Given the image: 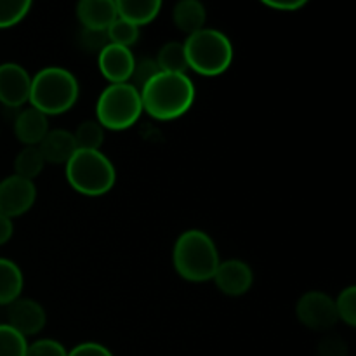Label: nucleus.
Masks as SVG:
<instances>
[{
    "label": "nucleus",
    "mask_w": 356,
    "mask_h": 356,
    "mask_svg": "<svg viewBox=\"0 0 356 356\" xmlns=\"http://www.w3.org/2000/svg\"><path fill=\"white\" fill-rule=\"evenodd\" d=\"M156 65H159L160 72L165 73H186L188 70V59L184 45L181 42H167L162 45L156 54Z\"/></svg>",
    "instance_id": "aec40b11"
},
{
    "label": "nucleus",
    "mask_w": 356,
    "mask_h": 356,
    "mask_svg": "<svg viewBox=\"0 0 356 356\" xmlns=\"http://www.w3.org/2000/svg\"><path fill=\"white\" fill-rule=\"evenodd\" d=\"M7 325L23 337L37 336L47 323L44 306L30 298H17L7 306Z\"/></svg>",
    "instance_id": "1a4fd4ad"
},
{
    "label": "nucleus",
    "mask_w": 356,
    "mask_h": 356,
    "mask_svg": "<svg viewBox=\"0 0 356 356\" xmlns=\"http://www.w3.org/2000/svg\"><path fill=\"white\" fill-rule=\"evenodd\" d=\"M334 305H336V313L337 318L343 323H346L348 327H356V287L350 285V287L343 289L339 292L336 299H334Z\"/></svg>",
    "instance_id": "393cba45"
},
{
    "label": "nucleus",
    "mask_w": 356,
    "mask_h": 356,
    "mask_svg": "<svg viewBox=\"0 0 356 356\" xmlns=\"http://www.w3.org/2000/svg\"><path fill=\"white\" fill-rule=\"evenodd\" d=\"M159 73H160V68L159 65H156L155 59L143 58L139 59V61L136 59V65H134V70H132V75H131V80H129V83L134 86L138 90H141L143 87H145L153 76L159 75Z\"/></svg>",
    "instance_id": "a878e982"
},
{
    "label": "nucleus",
    "mask_w": 356,
    "mask_h": 356,
    "mask_svg": "<svg viewBox=\"0 0 356 356\" xmlns=\"http://www.w3.org/2000/svg\"><path fill=\"white\" fill-rule=\"evenodd\" d=\"M348 344L336 334H327L316 348V356H348Z\"/></svg>",
    "instance_id": "c85d7f7f"
},
{
    "label": "nucleus",
    "mask_w": 356,
    "mask_h": 356,
    "mask_svg": "<svg viewBox=\"0 0 356 356\" xmlns=\"http://www.w3.org/2000/svg\"><path fill=\"white\" fill-rule=\"evenodd\" d=\"M66 179L76 193L83 197H103L117 181L111 160L103 152L76 149L65 165Z\"/></svg>",
    "instance_id": "20e7f679"
},
{
    "label": "nucleus",
    "mask_w": 356,
    "mask_h": 356,
    "mask_svg": "<svg viewBox=\"0 0 356 356\" xmlns=\"http://www.w3.org/2000/svg\"><path fill=\"white\" fill-rule=\"evenodd\" d=\"M263 3L273 10L294 13V10L302 9L306 6V0H263Z\"/></svg>",
    "instance_id": "7c9ffc66"
},
{
    "label": "nucleus",
    "mask_w": 356,
    "mask_h": 356,
    "mask_svg": "<svg viewBox=\"0 0 356 356\" xmlns=\"http://www.w3.org/2000/svg\"><path fill=\"white\" fill-rule=\"evenodd\" d=\"M26 356H68V350L56 339H38L28 344Z\"/></svg>",
    "instance_id": "cd10ccee"
},
{
    "label": "nucleus",
    "mask_w": 356,
    "mask_h": 356,
    "mask_svg": "<svg viewBox=\"0 0 356 356\" xmlns=\"http://www.w3.org/2000/svg\"><path fill=\"white\" fill-rule=\"evenodd\" d=\"M106 33H108V40H110V44L131 49L132 45L138 44L139 37H141V28L134 26V24L117 17V19L111 23V26L106 30Z\"/></svg>",
    "instance_id": "4be33fe9"
},
{
    "label": "nucleus",
    "mask_w": 356,
    "mask_h": 356,
    "mask_svg": "<svg viewBox=\"0 0 356 356\" xmlns=\"http://www.w3.org/2000/svg\"><path fill=\"white\" fill-rule=\"evenodd\" d=\"M37 200V186L33 181L7 176L0 181V214L14 219L26 214Z\"/></svg>",
    "instance_id": "6e6552de"
},
{
    "label": "nucleus",
    "mask_w": 356,
    "mask_h": 356,
    "mask_svg": "<svg viewBox=\"0 0 356 356\" xmlns=\"http://www.w3.org/2000/svg\"><path fill=\"white\" fill-rule=\"evenodd\" d=\"M214 284L219 291L229 298H240L250 291L254 284L252 268L242 259L221 261L214 273Z\"/></svg>",
    "instance_id": "9b49d317"
},
{
    "label": "nucleus",
    "mask_w": 356,
    "mask_h": 356,
    "mask_svg": "<svg viewBox=\"0 0 356 356\" xmlns=\"http://www.w3.org/2000/svg\"><path fill=\"white\" fill-rule=\"evenodd\" d=\"M30 0H0V30L13 28L30 13Z\"/></svg>",
    "instance_id": "5701e85b"
},
{
    "label": "nucleus",
    "mask_w": 356,
    "mask_h": 356,
    "mask_svg": "<svg viewBox=\"0 0 356 356\" xmlns=\"http://www.w3.org/2000/svg\"><path fill=\"white\" fill-rule=\"evenodd\" d=\"M221 257L214 240L202 229H186L177 236L172 249L176 273L191 284H204L214 278Z\"/></svg>",
    "instance_id": "f03ea898"
},
{
    "label": "nucleus",
    "mask_w": 356,
    "mask_h": 356,
    "mask_svg": "<svg viewBox=\"0 0 356 356\" xmlns=\"http://www.w3.org/2000/svg\"><path fill=\"white\" fill-rule=\"evenodd\" d=\"M207 9L198 0H181L172 9V21L188 37L205 28Z\"/></svg>",
    "instance_id": "f3484780"
},
{
    "label": "nucleus",
    "mask_w": 356,
    "mask_h": 356,
    "mask_svg": "<svg viewBox=\"0 0 356 356\" xmlns=\"http://www.w3.org/2000/svg\"><path fill=\"white\" fill-rule=\"evenodd\" d=\"M143 111L156 120L169 122L191 110L197 97L195 83L186 73L160 72L141 90Z\"/></svg>",
    "instance_id": "f257e3e1"
},
{
    "label": "nucleus",
    "mask_w": 356,
    "mask_h": 356,
    "mask_svg": "<svg viewBox=\"0 0 356 356\" xmlns=\"http://www.w3.org/2000/svg\"><path fill=\"white\" fill-rule=\"evenodd\" d=\"M49 129V118L35 108H24L14 118V134L24 146H38Z\"/></svg>",
    "instance_id": "4468645a"
},
{
    "label": "nucleus",
    "mask_w": 356,
    "mask_h": 356,
    "mask_svg": "<svg viewBox=\"0 0 356 356\" xmlns=\"http://www.w3.org/2000/svg\"><path fill=\"white\" fill-rule=\"evenodd\" d=\"M24 289V277L14 261L0 257V306H9L21 298Z\"/></svg>",
    "instance_id": "a211bd4d"
},
{
    "label": "nucleus",
    "mask_w": 356,
    "mask_h": 356,
    "mask_svg": "<svg viewBox=\"0 0 356 356\" xmlns=\"http://www.w3.org/2000/svg\"><path fill=\"white\" fill-rule=\"evenodd\" d=\"M76 148L79 149H92L101 152V146L104 143V129L101 127L97 120H83L73 132Z\"/></svg>",
    "instance_id": "412c9836"
},
{
    "label": "nucleus",
    "mask_w": 356,
    "mask_h": 356,
    "mask_svg": "<svg viewBox=\"0 0 356 356\" xmlns=\"http://www.w3.org/2000/svg\"><path fill=\"white\" fill-rule=\"evenodd\" d=\"M31 76L17 63L0 65V103L6 108H21L30 99Z\"/></svg>",
    "instance_id": "9d476101"
},
{
    "label": "nucleus",
    "mask_w": 356,
    "mask_h": 356,
    "mask_svg": "<svg viewBox=\"0 0 356 356\" xmlns=\"http://www.w3.org/2000/svg\"><path fill=\"white\" fill-rule=\"evenodd\" d=\"M79 44L83 51L97 52V54H99V52L110 44V40H108L106 31L86 30V28H82L79 33Z\"/></svg>",
    "instance_id": "bb28decb"
},
{
    "label": "nucleus",
    "mask_w": 356,
    "mask_h": 356,
    "mask_svg": "<svg viewBox=\"0 0 356 356\" xmlns=\"http://www.w3.org/2000/svg\"><path fill=\"white\" fill-rule=\"evenodd\" d=\"M68 356H113V353L99 343H82L70 350Z\"/></svg>",
    "instance_id": "c756f323"
},
{
    "label": "nucleus",
    "mask_w": 356,
    "mask_h": 356,
    "mask_svg": "<svg viewBox=\"0 0 356 356\" xmlns=\"http://www.w3.org/2000/svg\"><path fill=\"white\" fill-rule=\"evenodd\" d=\"M79 96V80L70 70L63 66H45L31 76L28 103L49 118L72 110Z\"/></svg>",
    "instance_id": "7ed1b4c3"
},
{
    "label": "nucleus",
    "mask_w": 356,
    "mask_h": 356,
    "mask_svg": "<svg viewBox=\"0 0 356 356\" xmlns=\"http://www.w3.org/2000/svg\"><path fill=\"white\" fill-rule=\"evenodd\" d=\"M188 70L204 76H218L228 72L233 63V44L222 31L202 28L183 42Z\"/></svg>",
    "instance_id": "39448f33"
},
{
    "label": "nucleus",
    "mask_w": 356,
    "mask_h": 356,
    "mask_svg": "<svg viewBox=\"0 0 356 356\" xmlns=\"http://www.w3.org/2000/svg\"><path fill=\"white\" fill-rule=\"evenodd\" d=\"M26 337L7 323H0V356H26Z\"/></svg>",
    "instance_id": "b1692460"
},
{
    "label": "nucleus",
    "mask_w": 356,
    "mask_h": 356,
    "mask_svg": "<svg viewBox=\"0 0 356 356\" xmlns=\"http://www.w3.org/2000/svg\"><path fill=\"white\" fill-rule=\"evenodd\" d=\"M44 167L45 160L38 146H24L14 159V174L28 181H33L35 177L40 176Z\"/></svg>",
    "instance_id": "6ab92c4d"
},
{
    "label": "nucleus",
    "mask_w": 356,
    "mask_h": 356,
    "mask_svg": "<svg viewBox=\"0 0 356 356\" xmlns=\"http://www.w3.org/2000/svg\"><path fill=\"white\" fill-rule=\"evenodd\" d=\"M117 16L134 26L141 28L149 24L162 9L160 0H117Z\"/></svg>",
    "instance_id": "dca6fc26"
},
{
    "label": "nucleus",
    "mask_w": 356,
    "mask_h": 356,
    "mask_svg": "<svg viewBox=\"0 0 356 356\" xmlns=\"http://www.w3.org/2000/svg\"><path fill=\"white\" fill-rule=\"evenodd\" d=\"M13 233H14V225H13V219L6 218V216L0 214V245L9 242L13 238Z\"/></svg>",
    "instance_id": "2f4dec72"
},
{
    "label": "nucleus",
    "mask_w": 356,
    "mask_h": 356,
    "mask_svg": "<svg viewBox=\"0 0 356 356\" xmlns=\"http://www.w3.org/2000/svg\"><path fill=\"white\" fill-rule=\"evenodd\" d=\"M143 113L141 94L131 83H110L96 103V120L104 131H125Z\"/></svg>",
    "instance_id": "423d86ee"
},
{
    "label": "nucleus",
    "mask_w": 356,
    "mask_h": 356,
    "mask_svg": "<svg viewBox=\"0 0 356 356\" xmlns=\"http://www.w3.org/2000/svg\"><path fill=\"white\" fill-rule=\"evenodd\" d=\"M296 316L301 325L315 332H327L339 322L334 298L322 291H309L302 294L296 305Z\"/></svg>",
    "instance_id": "0eeeda50"
},
{
    "label": "nucleus",
    "mask_w": 356,
    "mask_h": 356,
    "mask_svg": "<svg viewBox=\"0 0 356 356\" xmlns=\"http://www.w3.org/2000/svg\"><path fill=\"white\" fill-rule=\"evenodd\" d=\"M45 163H54V165H66L76 152V143L73 138V132L65 129H51L38 145Z\"/></svg>",
    "instance_id": "2eb2a0df"
},
{
    "label": "nucleus",
    "mask_w": 356,
    "mask_h": 356,
    "mask_svg": "<svg viewBox=\"0 0 356 356\" xmlns=\"http://www.w3.org/2000/svg\"><path fill=\"white\" fill-rule=\"evenodd\" d=\"M76 17L86 30L106 31L117 19L113 0H82L76 3Z\"/></svg>",
    "instance_id": "ddd939ff"
},
{
    "label": "nucleus",
    "mask_w": 356,
    "mask_h": 356,
    "mask_svg": "<svg viewBox=\"0 0 356 356\" xmlns=\"http://www.w3.org/2000/svg\"><path fill=\"white\" fill-rule=\"evenodd\" d=\"M136 58L131 49L108 44L97 54V66L104 79L110 83H127L134 70Z\"/></svg>",
    "instance_id": "f8f14e48"
}]
</instances>
